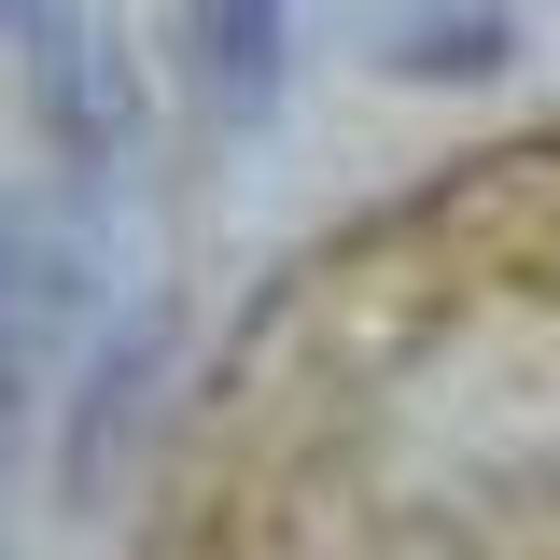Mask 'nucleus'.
Returning <instances> with one entry per match:
<instances>
[{
    "instance_id": "obj_3",
    "label": "nucleus",
    "mask_w": 560,
    "mask_h": 560,
    "mask_svg": "<svg viewBox=\"0 0 560 560\" xmlns=\"http://www.w3.org/2000/svg\"><path fill=\"white\" fill-rule=\"evenodd\" d=\"M197 57L224 113H267L280 98V0H197Z\"/></svg>"
},
{
    "instance_id": "obj_4",
    "label": "nucleus",
    "mask_w": 560,
    "mask_h": 560,
    "mask_svg": "<svg viewBox=\"0 0 560 560\" xmlns=\"http://www.w3.org/2000/svg\"><path fill=\"white\" fill-rule=\"evenodd\" d=\"M140 364H154V337H127L113 364H98V407H84V434H70V490H98V477H113V434H127V393H140Z\"/></svg>"
},
{
    "instance_id": "obj_5",
    "label": "nucleus",
    "mask_w": 560,
    "mask_h": 560,
    "mask_svg": "<svg viewBox=\"0 0 560 560\" xmlns=\"http://www.w3.org/2000/svg\"><path fill=\"white\" fill-rule=\"evenodd\" d=\"M490 43H504V28H490V14H463V28H420L407 70H490Z\"/></svg>"
},
{
    "instance_id": "obj_1",
    "label": "nucleus",
    "mask_w": 560,
    "mask_h": 560,
    "mask_svg": "<svg viewBox=\"0 0 560 560\" xmlns=\"http://www.w3.org/2000/svg\"><path fill=\"white\" fill-rule=\"evenodd\" d=\"M70 294H84L70 238L0 224V448H14V420L43 407V364H57V337H70Z\"/></svg>"
},
{
    "instance_id": "obj_2",
    "label": "nucleus",
    "mask_w": 560,
    "mask_h": 560,
    "mask_svg": "<svg viewBox=\"0 0 560 560\" xmlns=\"http://www.w3.org/2000/svg\"><path fill=\"white\" fill-rule=\"evenodd\" d=\"M0 28L28 43V84H43V127L70 154H113L127 140V84L98 57V28H84V0H0Z\"/></svg>"
}]
</instances>
